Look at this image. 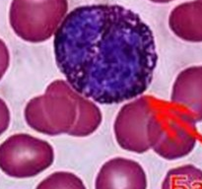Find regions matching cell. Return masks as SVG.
I'll use <instances>...</instances> for the list:
<instances>
[{
  "instance_id": "obj_8",
  "label": "cell",
  "mask_w": 202,
  "mask_h": 189,
  "mask_svg": "<svg viewBox=\"0 0 202 189\" xmlns=\"http://www.w3.org/2000/svg\"><path fill=\"white\" fill-rule=\"evenodd\" d=\"M171 101L185 111L196 123L202 121V65L179 72L171 89Z\"/></svg>"
},
{
  "instance_id": "obj_4",
  "label": "cell",
  "mask_w": 202,
  "mask_h": 189,
  "mask_svg": "<svg viewBox=\"0 0 202 189\" xmlns=\"http://www.w3.org/2000/svg\"><path fill=\"white\" fill-rule=\"evenodd\" d=\"M67 11L68 0H12L9 23L20 39L39 43L55 35Z\"/></svg>"
},
{
  "instance_id": "obj_3",
  "label": "cell",
  "mask_w": 202,
  "mask_h": 189,
  "mask_svg": "<svg viewBox=\"0 0 202 189\" xmlns=\"http://www.w3.org/2000/svg\"><path fill=\"white\" fill-rule=\"evenodd\" d=\"M77 92L65 80H55L43 94L30 100L25 107L27 124L48 136L68 134L77 119Z\"/></svg>"
},
{
  "instance_id": "obj_7",
  "label": "cell",
  "mask_w": 202,
  "mask_h": 189,
  "mask_svg": "<svg viewBox=\"0 0 202 189\" xmlns=\"http://www.w3.org/2000/svg\"><path fill=\"white\" fill-rule=\"evenodd\" d=\"M145 170L138 162L122 157L104 163L95 179V189H147Z\"/></svg>"
},
{
  "instance_id": "obj_9",
  "label": "cell",
  "mask_w": 202,
  "mask_h": 189,
  "mask_svg": "<svg viewBox=\"0 0 202 189\" xmlns=\"http://www.w3.org/2000/svg\"><path fill=\"white\" fill-rule=\"evenodd\" d=\"M169 27L184 41L202 42V0L176 6L169 16Z\"/></svg>"
},
{
  "instance_id": "obj_6",
  "label": "cell",
  "mask_w": 202,
  "mask_h": 189,
  "mask_svg": "<svg viewBox=\"0 0 202 189\" xmlns=\"http://www.w3.org/2000/svg\"><path fill=\"white\" fill-rule=\"evenodd\" d=\"M156 100L141 96L119 110L114 124L115 137L119 147L128 152L143 154L151 149L147 126Z\"/></svg>"
},
{
  "instance_id": "obj_12",
  "label": "cell",
  "mask_w": 202,
  "mask_h": 189,
  "mask_svg": "<svg viewBox=\"0 0 202 189\" xmlns=\"http://www.w3.org/2000/svg\"><path fill=\"white\" fill-rule=\"evenodd\" d=\"M36 189H87L86 185L75 173L59 170L49 174L36 185Z\"/></svg>"
},
{
  "instance_id": "obj_2",
  "label": "cell",
  "mask_w": 202,
  "mask_h": 189,
  "mask_svg": "<svg viewBox=\"0 0 202 189\" xmlns=\"http://www.w3.org/2000/svg\"><path fill=\"white\" fill-rule=\"evenodd\" d=\"M196 124L188 112L171 101L156 100L147 126L151 149L167 161L188 156L197 143Z\"/></svg>"
},
{
  "instance_id": "obj_15",
  "label": "cell",
  "mask_w": 202,
  "mask_h": 189,
  "mask_svg": "<svg viewBox=\"0 0 202 189\" xmlns=\"http://www.w3.org/2000/svg\"><path fill=\"white\" fill-rule=\"evenodd\" d=\"M149 1H151V2H153V3L164 4V3H169V2H171V1H174V0H149Z\"/></svg>"
},
{
  "instance_id": "obj_14",
  "label": "cell",
  "mask_w": 202,
  "mask_h": 189,
  "mask_svg": "<svg viewBox=\"0 0 202 189\" xmlns=\"http://www.w3.org/2000/svg\"><path fill=\"white\" fill-rule=\"evenodd\" d=\"M11 120V114L9 107L3 99L0 98V136L9 127Z\"/></svg>"
},
{
  "instance_id": "obj_5",
  "label": "cell",
  "mask_w": 202,
  "mask_h": 189,
  "mask_svg": "<svg viewBox=\"0 0 202 189\" xmlns=\"http://www.w3.org/2000/svg\"><path fill=\"white\" fill-rule=\"evenodd\" d=\"M54 158L48 142L30 134H14L0 144V170L13 178L39 176L50 168Z\"/></svg>"
},
{
  "instance_id": "obj_11",
  "label": "cell",
  "mask_w": 202,
  "mask_h": 189,
  "mask_svg": "<svg viewBox=\"0 0 202 189\" xmlns=\"http://www.w3.org/2000/svg\"><path fill=\"white\" fill-rule=\"evenodd\" d=\"M161 189H202V170L193 165L171 169L163 180Z\"/></svg>"
},
{
  "instance_id": "obj_10",
  "label": "cell",
  "mask_w": 202,
  "mask_h": 189,
  "mask_svg": "<svg viewBox=\"0 0 202 189\" xmlns=\"http://www.w3.org/2000/svg\"><path fill=\"white\" fill-rule=\"evenodd\" d=\"M77 119L68 135L73 137H87L93 134L100 127L103 114L100 107L94 100L80 94H76Z\"/></svg>"
},
{
  "instance_id": "obj_13",
  "label": "cell",
  "mask_w": 202,
  "mask_h": 189,
  "mask_svg": "<svg viewBox=\"0 0 202 189\" xmlns=\"http://www.w3.org/2000/svg\"><path fill=\"white\" fill-rule=\"evenodd\" d=\"M10 65V51L7 45L0 39V80L6 74Z\"/></svg>"
},
{
  "instance_id": "obj_1",
  "label": "cell",
  "mask_w": 202,
  "mask_h": 189,
  "mask_svg": "<svg viewBox=\"0 0 202 189\" xmlns=\"http://www.w3.org/2000/svg\"><path fill=\"white\" fill-rule=\"evenodd\" d=\"M53 51L67 83L101 105L141 97L158 62L151 28L137 13L117 4L74 8L54 35Z\"/></svg>"
}]
</instances>
